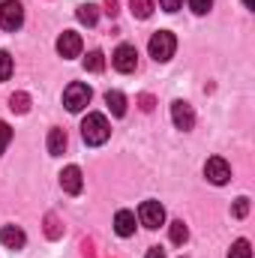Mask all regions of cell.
Returning a JSON list of instances; mask_svg holds the SVG:
<instances>
[{"label":"cell","instance_id":"obj_25","mask_svg":"<svg viewBox=\"0 0 255 258\" xmlns=\"http://www.w3.org/2000/svg\"><path fill=\"white\" fill-rule=\"evenodd\" d=\"M159 6H162L165 12H177V9L183 6V0H159Z\"/></svg>","mask_w":255,"mask_h":258},{"label":"cell","instance_id":"obj_6","mask_svg":"<svg viewBox=\"0 0 255 258\" xmlns=\"http://www.w3.org/2000/svg\"><path fill=\"white\" fill-rule=\"evenodd\" d=\"M138 222H141L144 228H159V225H165V207H162L159 201H141V207H138Z\"/></svg>","mask_w":255,"mask_h":258},{"label":"cell","instance_id":"obj_9","mask_svg":"<svg viewBox=\"0 0 255 258\" xmlns=\"http://www.w3.org/2000/svg\"><path fill=\"white\" fill-rule=\"evenodd\" d=\"M171 120H174V126L183 129V132H189L195 126V111H192L189 102H183V99H174L171 102Z\"/></svg>","mask_w":255,"mask_h":258},{"label":"cell","instance_id":"obj_4","mask_svg":"<svg viewBox=\"0 0 255 258\" xmlns=\"http://www.w3.org/2000/svg\"><path fill=\"white\" fill-rule=\"evenodd\" d=\"M21 24H24V6H21V0H3L0 3V27L9 30V33H15Z\"/></svg>","mask_w":255,"mask_h":258},{"label":"cell","instance_id":"obj_2","mask_svg":"<svg viewBox=\"0 0 255 258\" xmlns=\"http://www.w3.org/2000/svg\"><path fill=\"white\" fill-rule=\"evenodd\" d=\"M147 51H150V57L159 60V63L171 60L174 51H177V39H174V33H171V30H156V33L150 36V42H147Z\"/></svg>","mask_w":255,"mask_h":258},{"label":"cell","instance_id":"obj_3","mask_svg":"<svg viewBox=\"0 0 255 258\" xmlns=\"http://www.w3.org/2000/svg\"><path fill=\"white\" fill-rule=\"evenodd\" d=\"M90 96H93V90H90L84 81H72V84L63 90V105L72 111V114H78V111H84V108H87Z\"/></svg>","mask_w":255,"mask_h":258},{"label":"cell","instance_id":"obj_27","mask_svg":"<svg viewBox=\"0 0 255 258\" xmlns=\"http://www.w3.org/2000/svg\"><path fill=\"white\" fill-rule=\"evenodd\" d=\"M117 9H120V6H117V0H105V12H108L111 18L117 15Z\"/></svg>","mask_w":255,"mask_h":258},{"label":"cell","instance_id":"obj_10","mask_svg":"<svg viewBox=\"0 0 255 258\" xmlns=\"http://www.w3.org/2000/svg\"><path fill=\"white\" fill-rule=\"evenodd\" d=\"M60 186L66 195H78L84 189V177H81V168L78 165H66L60 171Z\"/></svg>","mask_w":255,"mask_h":258},{"label":"cell","instance_id":"obj_20","mask_svg":"<svg viewBox=\"0 0 255 258\" xmlns=\"http://www.w3.org/2000/svg\"><path fill=\"white\" fill-rule=\"evenodd\" d=\"M228 258H252V246H249V240H234L231 243V249H228Z\"/></svg>","mask_w":255,"mask_h":258},{"label":"cell","instance_id":"obj_28","mask_svg":"<svg viewBox=\"0 0 255 258\" xmlns=\"http://www.w3.org/2000/svg\"><path fill=\"white\" fill-rule=\"evenodd\" d=\"M144 258H165V252H162V246H150Z\"/></svg>","mask_w":255,"mask_h":258},{"label":"cell","instance_id":"obj_16","mask_svg":"<svg viewBox=\"0 0 255 258\" xmlns=\"http://www.w3.org/2000/svg\"><path fill=\"white\" fill-rule=\"evenodd\" d=\"M129 9H132V15L135 18H150L153 15V9H156V0H129Z\"/></svg>","mask_w":255,"mask_h":258},{"label":"cell","instance_id":"obj_22","mask_svg":"<svg viewBox=\"0 0 255 258\" xmlns=\"http://www.w3.org/2000/svg\"><path fill=\"white\" fill-rule=\"evenodd\" d=\"M189 9L195 15H207L213 9V0H189Z\"/></svg>","mask_w":255,"mask_h":258},{"label":"cell","instance_id":"obj_14","mask_svg":"<svg viewBox=\"0 0 255 258\" xmlns=\"http://www.w3.org/2000/svg\"><path fill=\"white\" fill-rule=\"evenodd\" d=\"M66 141H69V138H66L63 129H51V132H48V153H51V156H60L66 150Z\"/></svg>","mask_w":255,"mask_h":258},{"label":"cell","instance_id":"obj_15","mask_svg":"<svg viewBox=\"0 0 255 258\" xmlns=\"http://www.w3.org/2000/svg\"><path fill=\"white\" fill-rule=\"evenodd\" d=\"M75 15H78V21H81V24H87V27H93V24L99 21V6H93V3H81Z\"/></svg>","mask_w":255,"mask_h":258},{"label":"cell","instance_id":"obj_30","mask_svg":"<svg viewBox=\"0 0 255 258\" xmlns=\"http://www.w3.org/2000/svg\"><path fill=\"white\" fill-rule=\"evenodd\" d=\"M243 3H246V6H252V0H243Z\"/></svg>","mask_w":255,"mask_h":258},{"label":"cell","instance_id":"obj_19","mask_svg":"<svg viewBox=\"0 0 255 258\" xmlns=\"http://www.w3.org/2000/svg\"><path fill=\"white\" fill-rule=\"evenodd\" d=\"M84 69H87V72H102V69H105V54H102V51H90V54L84 57Z\"/></svg>","mask_w":255,"mask_h":258},{"label":"cell","instance_id":"obj_17","mask_svg":"<svg viewBox=\"0 0 255 258\" xmlns=\"http://www.w3.org/2000/svg\"><path fill=\"white\" fill-rule=\"evenodd\" d=\"M168 234H171V243H177V246H183V243L189 240V228L183 225V219H174V222L168 225Z\"/></svg>","mask_w":255,"mask_h":258},{"label":"cell","instance_id":"obj_26","mask_svg":"<svg viewBox=\"0 0 255 258\" xmlns=\"http://www.w3.org/2000/svg\"><path fill=\"white\" fill-rule=\"evenodd\" d=\"M45 231H48V237H60V228H57V219L54 216H48V228Z\"/></svg>","mask_w":255,"mask_h":258},{"label":"cell","instance_id":"obj_5","mask_svg":"<svg viewBox=\"0 0 255 258\" xmlns=\"http://www.w3.org/2000/svg\"><path fill=\"white\" fill-rule=\"evenodd\" d=\"M204 177L213 183V186H225L231 180V165L222 159V156H210L204 162Z\"/></svg>","mask_w":255,"mask_h":258},{"label":"cell","instance_id":"obj_12","mask_svg":"<svg viewBox=\"0 0 255 258\" xmlns=\"http://www.w3.org/2000/svg\"><path fill=\"white\" fill-rule=\"evenodd\" d=\"M114 231H117V237H132V234H135V213H132V210H117V216H114Z\"/></svg>","mask_w":255,"mask_h":258},{"label":"cell","instance_id":"obj_8","mask_svg":"<svg viewBox=\"0 0 255 258\" xmlns=\"http://www.w3.org/2000/svg\"><path fill=\"white\" fill-rule=\"evenodd\" d=\"M111 66L117 69V72H135V66H138V51H135V45H117V51L111 54Z\"/></svg>","mask_w":255,"mask_h":258},{"label":"cell","instance_id":"obj_23","mask_svg":"<svg viewBox=\"0 0 255 258\" xmlns=\"http://www.w3.org/2000/svg\"><path fill=\"white\" fill-rule=\"evenodd\" d=\"M231 213H234V219H243L249 213V198H237L234 207H231Z\"/></svg>","mask_w":255,"mask_h":258},{"label":"cell","instance_id":"obj_21","mask_svg":"<svg viewBox=\"0 0 255 258\" xmlns=\"http://www.w3.org/2000/svg\"><path fill=\"white\" fill-rule=\"evenodd\" d=\"M9 75H12V54L0 51V81H6Z\"/></svg>","mask_w":255,"mask_h":258},{"label":"cell","instance_id":"obj_7","mask_svg":"<svg viewBox=\"0 0 255 258\" xmlns=\"http://www.w3.org/2000/svg\"><path fill=\"white\" fill-rule=\"evenodd\" d=\"M81 48H84L81 33H75V30H63V33L57 36V54H60L63 60L78 57V54H81Z\"/></svg>","mask_w":255,"mask_h":258},{"label":"cell","instance_id":"obj_24","mask_svg":"<svg viewBox=\"0 0 255 258\" xmlns=\"http://www.w3.org/2000/svg\"><path fill=\"white\" fill-rule=\"evenodd\" d=\"M9 141H12V129H9V123H3V120H0V153L9 147Z\"/></svg>","mask_w":255,"mask_h":258},{"label":"cell","instance_id":"obj_29","mask_svg":"<svg viewBox=\"0 0 255 258\" xmlns=\"http://www.w3.org/2000/svg\"><path fill=\"white\" fill-rule=\"evenodd\" d=\"M141 108L144 111H153V96H141Z\"/></svg>","mask_w":255,"mask_h":258},{"label":"cell","instance_id":"obj_18","mask_svg":"<svg viewBox=\"0 0 255 258\" xmlns=\"http://www.w3.org/2000/svg\"><path fill=\"white\" fill-rule=\"evenodd\" d=\"M9 108H12L15 114H27V111H30V96L21 93V90L12 93V96H9Z\"/></svg>","mask_w":255,"mask_h":258},{"label":"cell","instance_id":"obj_1","mask_svg":"<svg viewBox=\"0 0 255 258\" xmlns=\"http://www.w3.org/2000/svg\"><path fill=\"white\" fill-rule=\"evenodd\" d=\"M81 138L90 144V147H99V144H105L108 138H111V126H108V117L105 114H99V111H93V114H87L84 120H81Z\"/></svg>","mask_w":255,"mask_h":258},{"label":"cell","instance_id":"obj_11","mask_svg":"<svg viewBox=\"0 0 255 258\" xmlns=\"http://www.w3.org/2000/svg\"><path fill=\"white\" fill-rule=\"evenodd\" d=\"M0 243H3L6 249H24L27 234H24L18 225H3V228H0Z\"/></svg>","mask_w":255,"mask_h":258},{"label":"cell","instance_id":"obj_13","mask_svg":"<svg viewBox=\"0 0 255 258\" xmlns=\"http://www.w3.org/2000/svg\"><path fill=\"white\" fill-rule=\"evenodd\" d=\"M105 105L111 108L114 117H123V114H126V96H123L120 90H108V93H105Z\"/></svg>","mask_w":255,"mask_h":258}]
</instances>
